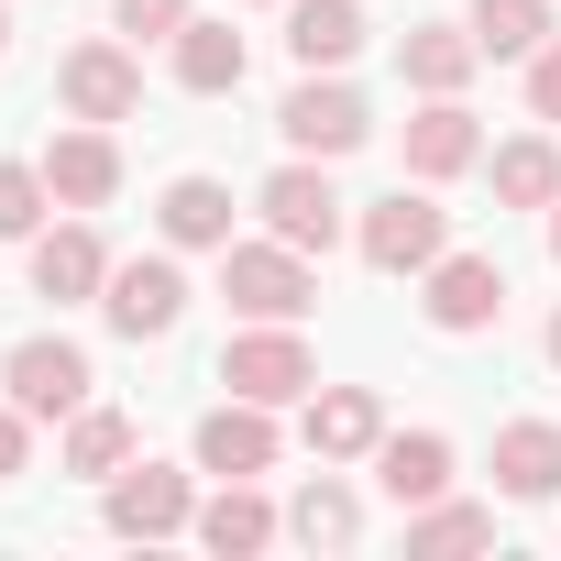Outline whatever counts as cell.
Here are the masks:
<instances>
[{
  "label": "cell",
  "instance_id": "6da1fadb",
  "mask_svg": "<svg viewBox=\"0 0 561 561\" xmlns=\"http://www.w3.org/2000/svg\"><path fill=\"white\" fill-rule=\"evenodd\" d=\"M220 298H231L242 320H309L320 275H309L298 242H220Z\"/></svg>",
  "mask_w": 561,
  "mask_h": 561
},
{
  "label": "cell",
  "instance_id": "7a4b0ae2",
  "mask_svg": "<svg viewBox=\"0 0 561 561\" xmlns=\"http://www.w3.org/2000/svg\"><path fill=\"white\" fill-rule=\"evenodd\" d=\"M220 386H231V397H253V408H287V397H309V386H320V364H309V342H298L287 320H253V331L220 353Z\"/></svg>",
  "mask_w": 561,
  "mask_h": 561
},
{
  "label": "cell",
  "instance_id": "3957f363",
  "mask_svg": "<svg viewBox=\"0 0 561 561\" xmlns=\"http://www.w3.org/2000/svg\"><path fill=\"white\" fill-rule=\"evenodd\" d=\"M100 309H111V331H122V342H165V331L187 320V275H176L165 253H133V264H111Z\"/></svg>",
  "mask_w": 561,
  "mask_h": 561
},
{
  "label": "cell",
  "instance_id": "277c9868",
  "mask_svg": "<svg viewBox=\"0 0 561 561\" xmlns=\"http://www.w3.org/2000/svg\"><path fill=\"white\" fill-rule=\"evenodd\" d=\"M440 242H451V220H440L419 187H397V198L364 209V264H375V275H430Z\"/></svg>",
  "mask_w": 561,
  "mask_h": 561
},
{
  "label": "cell",
  "instance_id": "5b68a950",
  "mask_svg": "<svg viewBox=\"0 0 561 561\" xmlns=\"http://www.w3.org/2000/svg\"><path fill=\"white\" fill-rule=\"evenodd\" d=\"M264 231L298 242V253H331V242H342V187H331L320 165H275V176H264Z\"/></svg>",
  "mask_w": 561,
  "mask_h": 561
},
{
  "label": "cell",
  "instance_id": "8992f818",
  "mask_svg": "<svg viewBox=\"0 0 561 561\" xmlns=\"http://www.w3.org/2000/svg\"><path fill=\"white\" fill-rule=\"evenodd\" d=\"M506 320V264L495 253H440L430 264V331H495Z\"/></svg>",
  "mask_w": 561,
  "mask_h": 561
},
{
  "label": "cell",
  "instance_id": "52a82bcc",
  "mask_svg": "<svg viewBox=\"0 0 561 561\" xmlns=\"http://www.w3.org/2000/svg\"><path fill=\"white\" fill-rule=\"evenodd\" d=\"M12 408L23 419H78L89 408V353L78 342H45V331L12 342Z\"/></svg>",
  "mask_w": 561,
  "mask_h": 561
},
{
  "label": "cell",
  "instance_id": "ba28073f",
  "mask_svg": "<svg viewBox=\"0 0 561 561\" xmlns=\"http://www.w3.org/2000/svg\"><path fill=\"white\" fill-rule=\"evenodd\" d=\"M275 133H287L298 154H353V144L375 133V122H364V100H353L342 78H320V67H309V89H287V111H275Z\"/></svg>",
  "mask_w": 561,
  "mask_h": 561
},
{
  "label": "cell",
  "instance_id": "9c48e42d",
  "mask_svg": "<svg viewBox=\"0 0 561 561\" xmlns=\"http://www.w3.org/2000/svg\"><path fill=\"white\" fill-rule=\"evenodd\" d=\"M56 100H67L78 122H133V100H144V67H133L122 45H78V56L56 67Z\"/></svg>",
  "mask_w": 561,
  "mask_h": 561
},
{
  "label": "cell",
  "instance_id": "30bf717a",
  "mask_svg": "<svg viewBox=\"0 0 561 561\" xmlns=\"http://www.w3.org/2000/svg\"><path fill=\"white\" fill-rule=\"evenodd\" d=\"M111 528H122V539H176V528H198V506H187V473H165V462H144V473H111Z\"/></svg>",
  "mask_w": 561,
  "mask_h": 561
},
{
  "label": "cell",
  "instance_id": "8fae6325",
  "mask_svg": "<svg viewBox=\"0 0 561 561\" xmlns=\"http://www.w3.org/2000/svg\"><path fill=\"white\" fill-rule=\"evenodd\" d=\"M375 440H386L375 386H320V397H309V451H320V462H364Z\"/></svg>",
  "mask_w": 561,
  "mask_h": 561
},
{
  "label": "cell",
  "instance_id": "7c38bea8",
  "mask_svg": "<svg viewBox=\"0 0 561 561\" xmlns=\"http://www.w3.org/2000/svg\"><path fill=\"white\" fill-rule=\"evenodd\" d=\"M264 462H275V419H264L253 397H231V408H209V419H198V473H220V484H231V473H264Z\"/></svg>",
  "mask_w": 561,
  "mask_h": 561
},
{
  "label": "cell",
  "instance_id": "4fadbf2b",
  "mask_svg": "<svg viewBox=\"0 0 561 561\" xmlns=\"http://www.w3.org/2000/svg\"><path fill=\"white\" fill-rule=\"evenodd\" d=\"M375 484H386L397 506L451 495V440H440V430H386V440H375Z\"/></svg>",
  "mask_w": 561,
  "mask_h": 561
},
{
  "label": "cell",
  "instance_id": "5bb4252c",
  "mask_svg": "<svg viewBox=\"0 0 561 561\" xmlns=\"http://www.w3.org/2000/svg\"><path fill=\"white\" fill-rule=\"evenodd\" d=\"M100 287H111V253H100V231H89V220H67V231H45V242H34V298H56V309H67V298H100Z\"/></svg>",
  "mask_w": 561,
  "mask_h": 561
},
{
  "label": "cell",
  "instance_id": "9a60e30c",
  "mask_svg": "<svg viewBox=\"0 0 561 561\" xmlns=\"http://www.w3.org/2000/svg\"><path fill=\"white\" fill-rule=\"evenodd\" d=\"M397 67H408V89H430V100H462V78L484 67V45H473V23H419V34L397 45Z\"/></svg>",
  "mask_w": 561,
  "mask_h": 561
},
{
  "label": "cell",
  "instance_id": "2e32d148",
  "mask_svg": "<svg viewBox=\"0 0 561 561\" xmlns=\"http://www.w3.org/2000/svg\"><path fill=\"white\" fill-rule=\"evenodd\" d=\"M45 187L67 198V209H100L111 187H122V154H111V133L89 122V133H56L45 144Z\"/></svg>",
  "mask_w": 561,
  "mask_h": 561
},
{
  "label": "cell",
  "instance_id": "e0dca14e",
  "mask_svg": "<svg viewBox=\"0 0 561 561\" xmlns=\"http://www.w3.org/2000/svg\"><path fill=\"white\" fill-rule=\"evenodd\" d=\"M473 154H484V133H473L462 100H430V111L408 122V176H462Z\"/></svg>",
  "mask_w": 561,
  "mask_h": 561
},
{
  "label": "cell",
  "instance_id": "ac0fdd59",
  "mask_svg": "<svg viewBox=\"0 0 561 561\" xmlns=\"http://www.w3.org/2000/svg\"><path fill=\"white\" fill-rule=\"evenodd\" d=\"M176 89H198V100H220V89H242V34L231 23H176Z\"/></svg>",
  "mask_w": 561,
  "mask_h": 561
},
{
  "label": "cell",
  "instance_id": "d6986e66",
  "mask_svg": "<svg viewBox=\"0 0 561 561\" xmlns=\"http://www.w3.org/2000/svg\"><path fill=\"white\" fill-rule=\"evenodd\" d=\"M154 220H165V242H187V253H220V242H231V187H220V176H176Z\"/></svg>",
  "mask_w": 561,
  "mask_h": 561
},
{
  "label": "cell",
  "instance_id": "ffe728a7",
  "mask_svg": "<svg viewBox=\"0 0 561 561\" xmlns=\"http://www.w3.org/2000/svg\"><path fill=\"white\" fill-rule=\"evenodd\" d=\"M353 45H364L353 0H298V12H287V56L298 67H353Z\"/></svg>",
  "mask_w": 561,
  "mask_h": 561
},
{
  "label": "cell",
  "instance_id": "44dd1931",
  "mask_svg": "<svg viewBox=\"0 0 561 561\" xmlns=\"http://www.w3.org/2000/svg\"><path fill=\"white\" fill-rule=\"evenodd\" d=\"M198 539H209L220 561H231V550H264V539H275V506L253 495V473H231V484H220V495L198 506Z\"/></svg>",
  "mask_w": 561,
  "mask_h": 561
},
{
  "label": "cell",
  "instance_id": "7402d4cb",
  "mask_svg": "<svg viewBox=\"0 0 561 561\" xmlns=\"http://www.w3.org/2000/svg\"><path fill=\"white\" fill-rule=\"evenodd\" d=\"M495 484H506V495H550V484H561V430H550V419L495 430Z\"/></svg>",
  "mask_w": 561,
  "mask_h": 561
},
{
  "label": "cell",
  "instance_id": "603a6c76",
  "mask_svg": "<svg viewBox=\"0 0 561 561\" xmlns=\"http://www.w3.org/2000/svg\"><path fill=\"white\" fill-rule=\"evenodd\" d=\"M473 45L484 56H539L550 45V0H473Z\"/></svg>",
  "mask_w": 561,
  "mask_h": 561
},
{
  "label": "cell",
  "instance_id": "cb8c5ba5",
  "mask_svg": "<svg viewBox=\"0 0 561 561\" xmlns=\"http://www.w3.org/2000/svg\"><path fill=\"white\" fill-rule=\"evenodd\" d=\"M495 198H506V209H550V198H561V154H550L539 133L506 144V154H495Z\"/></svg>",
  "mask_w": 561,
  "mask_h": 561
},
{
  "label": "cell",
  "instance_id": "d4e9b609",
  "mask_svg": "<svg viewBox=\"0 0 561 561\" xmlns=\"http://www.w3.org/2000/svg\"><path fill=\"white\" fill-rule=\"evenodd\" d=\"M133 462V419L122 408H78L67 419V473H122Z\"/></svg>",
  "mask_w": 561,
  "mask_h": 561
},
{
  "label": "cell",
  "instance_id": "484cf974",
  "mask_svg": "<svg viewBox=\"0 0 561 561\" xmlns=\"http://www.w3.org/2000/svg\"><path fill=\"white\" fill-rule=\"evenodd\" d=\"M287 528H298L309 550H342V539L364 528V506H353V495H342V484L320 473V484H298V506H287Z\"/></svg>",
  "mask_w": 561,
  "mask_h": 561
},
{
  "label": "cell",
  "instance_id": "4316f807",
  "mask_svg": "<svg viewBox=\"0 0 561 561\" xmlns=\"http://www.w3.org/2000/svg\"><path fill=\"white\" fill-rule=\"evenodd\" d=\"M484 539H495L484 506H440V495H430V506L408 517V550H484Z\"/></svg>",
  "mask_w": 561,
  "mask_h": 561
},
{
  "label": "cell",
  "instance_id": "83f0119b",
  "mask_svg": "<svg viewBox=\"0 0 561 561\" xmlns=\"http://www.w3.org/2000/svg\"><path fill=\"white\" fill-rule=\"evenodd\" d=\"M45 198H56L45 165H0V242H23V231L45 220Z\"/></svg>",
  "mask_w": 561,
  "mask_h": 561
},
{
  "label": "cell",
  "instance_id": "f1b7e54d",
  "mask_svg": "<svg viewBox=\"0 0 561 561\" xmlns=\"http://www.w3.org/2000/svg\"><path fill=\"white\" fill-rule=\"evenodd\" d=\"M528 111H539V122H561V45H539V56H528Z\"/></svg>",
  "mask_w": 561,
  "mask_h": 561
},
{
  "label": "cell",
  "instance_id": "f546056e",
  "mask_svg": "<svg viewBox=\"0 0 561 561\" xmlns=\"http://www.w3.org/2000/svg\"><path fill=\"white\" fill-rule=\"evenodd\" d=\"M111 12H122V34H176L187 0H111Z\"/></svg>",
  "mask_w": 561,
  "mask_h": 561
},
{
  "label": "cell",
  "instance_id": "4dcf8cb0",
  "mask_svg": "<svg viewBox=\"0 0 561 561\" xmlns=\"http://www.w3.org/2000/svg\"><path fill=\"white\" fill-rule=\"evenodd\" d=\"M0 473H23V408H0Z\"/></svg>",
  "mask_w": 561,
  "mask_h": 561
},
{
  "label": "cell",
  "instance_id": "1f68e13d",
  "mask_svg": "<svg viewBox=\"0 0 561 561\" xmlns=\"http://www.w3.org/2000/svg\"><path fill=\"white\" fill-rule=\"evenodd\" d=\"M550 364H561V309H550Z\"/></svg>",
  "mask_w": 561,
  "mask_h": 561
},
{
  "label": "cell",
  "instance_id": "d6a6232c",
  "mask_svg": "<svg viewBox=\"0 0 561 561\" xmlns=\"http://www.w3.org/2000/svg\"><path fill=\"white\" fill-rule=\"evenodd\" d=\"M550 253H561V198H550Z\"/></svg>",
  "mask_w": 561,
  "mask_h": 561
},
{
  "label": "cell",
  "instance_id": "836d02e7",
  "mask_svg": "<svg viewBox=\"0 0 561 561\" xmlns=\"http://www.w3.org/2000/svg\"><path fill=\"white\" fill-rule=\"evenodd\" d=\"M0 56H12V12H0Z\"/></svg>",
  "mask_w": 561,
  "mask_h": 561
}]
</instances>
